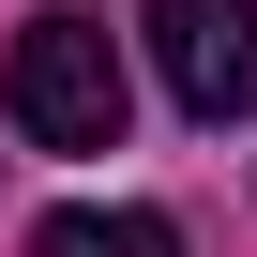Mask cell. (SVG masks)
Here are the masks:
<instances>
[{"label":"cell","mask_w":257,"mask_h":257,"mask_svg":"<svg viewBox=\"0 0 257 257\" xmlns=\"http://www.w3.org/2000/svg\"><path fill=\"white\" fill-rule=\"evenodd\" d=\"M31 257H182V227L167 212H46Z\"/></svg>","instance_id":"3957f363"},{"label":"cell","mask_w":257,"mask_h":257,"mask_svg":"<svg viewBox=\"0 0 257 257\" xmlns=\"http://www.w3.org/2000/svg\"><path fill=\"white\" fill-rule=\"evenodd\" d=\"M0 106H16V137L31 152H121V46L106 16H76V0H46V16L16 31V61H0Z\"/></svg>","instance_id":"6da1fadb"},{"label":"cell","mask_w":257,"mask_h":257,"mask_svg":"<svg viewBox=\"0 0 257 257\" xmlns=\"http://www.w3.org/2000/svg\"><path fill=\"white\" fill-rule=\"evenodd\" d=\"M152 61H167L182 121H242L257 106V0H152Z\"/></svg>","instance_id":"7a4b0ae2"}]
</instances>
